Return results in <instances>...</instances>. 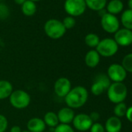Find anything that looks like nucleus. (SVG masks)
I'll use <instances>...</instances> for the list:
<instances>
[{
	"instance_id": "obj_1",
	"label": "nucleus",
	"mask_w": 132,
	"mask_h": 132,
	"mask_svg": "<svg viewBox=\"0 0 132 132\" xmlns=\"http://www.w3.org/2000/svg\"><path fill=\"white\" fill-rule=\"evenodd\" d=\"M88 98L89 92L87 89L82 86H77L72 88L64 99L68 107L75 110L82 107L86 103Z\"/></svg>"
},
{
	"instance_id": "obj_2",
	"label": "nucleus",
	"mask_w": 132,
	"mask_h": 132,
	"mask_svg": "<svg viewBox=\"0 0 132 132\" xmlns=\"http://www.w3.org/2000/svg\"><path fill=\"white\" fill-rule=\"evenodd\" d=\"M109 100L115 104L123 103L127 96V88L123 82H113L106 90Z\"/></svg>"
},
{
	"instance_id": "obj_3",
	"label": "nucleus",
	"mask_w": 132,
	"mask_h": 132,
	"mask_svg": "<svg viewBox=\"0 0 132 132\" xmlns=\"http://www.w3.org/2000/svg\"><path fill=\"white\" fill-rule=\"evenodd\" d=\"M44 30L46 35L53 40L61 38L66 32V29L64 28L62 21L56 19L48 20L44 23Z\"/></svg>"
},
{
	"instance_id": "obj_4",
	"label": "nucleus",
	"mask_w": 132,
	"mask_h": 132,
	"mask_svg": "<svg viewBox=\"0 0 132 132\" xmlns=\"http://www.w3.org/2000/svg\"><path fill=\"white\" fill-rule=\"evenodd\" d=\"M11 106L17 110H23L27 108L31 101L30 94L22 89L13 90L9 97Z\"/></svg>"
},
{
	"instance_id": "obj_5",
	"label": "nucleus",
	"mask_w": 132,
	"mask_h": 132,
	"mask_svg": "<svg viewBox=\"0 0 132 132\" xmlns=\"http://www.w3.org/2000/svg\"><path fill=\"white\" fill-rule=\"evenodd\" d=\"M119 46L113 38H104L100 40L99 44L96 47V51L100 56L110 57L113 56L118 51Z\"/></svg>"
},
{
	"instance_id": "obj_6",
	"label": "nucleus",
	"mask_w": 132,
	"mask_h": 132,
	"mask_svg": "<svg viewBox=\"0 0 132 132\" xmlns=\"http://www.w3.org/2000/svg\"><path fill=\"white\" fill-rule=\"evenodd\" d=\"M64 9L70 16H79L85 13L86 5L85 0H65Z\"/></svg>"
},
{
	"instance_id": "obj_7",
	"label": "nucleus",
	"mask_w": 132,
	"mask_h": 132,
	"mask_svg": "<svg viewBox=\"0 0 132 132\" xmlns=\"http://www.w3.org/2000/svg\"><path fill=\"white\" fill-rule=\"evenodd\" d=\"M111 84V81L106 74L97 75L91 86V93L94 96H100L103 93L109 88Z\"/></svg>"
},
{
	"instance_id": "obj_8",
	"label": "nucleus",
	"mask_w": 132,
	"mask_h": 132,
	"mask_svg": "<svg viewBox=\"0 0 132 132\" xmlns=\"http://www.w3.org/2000/svg\"><path fill=\"white\" fill-rule=\"evenodd\" d=\"M100 24L103 30L108 34H115L120 29V22L117 17L108 13L101 16Z\"/></svg>"
},
{
	"instance_id": "obj_9",
	"label": "nucleus",
	"mask_w": 132,
	"mask_h": 132,
	"mask_svg": "<svg viewBox=\"0 0 132 132\" xmlns=\"http://www.w3.org/2000/svg\"><path fill=\"white\" fill-rule=\"evenodd\" d=\"M127 72L123 66L117 63H113L109 66L106 73L110 80L113 82H123L127 77Z\"/></svg>"
},
{
	"instance_id": "obj_10",
	"label": "nucleus",
	"mask_w": 132,
	"mask_h": 132,
	"mask_svg": "<svg viewBox=\"0 0 132 132\" xmlns=\"http://www.w3.org/2000/svg\"><path fill=\"white\" fill-rule=\"evenodd\" d=\"M93 122L89 114L79 113L76 114L72 120V127L79 131H86L90 129Z\"/></svg>"
},
{
	"instance_id": "obj_11",
	"label": "nucleus",
	"mask_w": 132,
	"mask_h": 132,
	"mask_svg": "<svg viewBox=\"0 0 132 132\" xmlns=\"http://www.w3.org/2000/svg\"><path fill=\"white\" fill-rule=\"evenodd\" d=\"M72 88L71 81L65 77H61L57 79L54 84V93L61 98H64Z\"/></svg>"
},
{
	"instance_id": "obj_12",
	"label": "nucleus",
	"mask_w": 132,
	"mask_h": 132,
	"mask_svg": "<svg viewBox=\"0 0 132 132\" xmlns=\"http://www.w3.org/2000/svg\"><path fill=\"white\" fill-rule=\"evenodd\" d=\"M113 40L118 46L127 47L132 44V30L122 28L119 29L114 34Z\"/></svg>"
},
{
	"instance_id": "obj_13",
	"label": "nucleus",
	"mask_w": 132,
	"mask_h": 132,
	"mask_svg": "<svg viewBox=\"0 0 132 132\" xmlns=\"http://www.w3.org/2000/svg\"><path fill=\"white\" fill-rule=\"evenodd\" d=\"M57 115L59 123L63 124H70L71 123H72V120L76 116L74 110L68 106L61 108L57 113Z\"/></svg>"
},
{
	"instance_id": "obj_14",
	"label": "nucleus",
	"mask_w": 132,
	"mask_h": 132,
	"mask_svg": "<svg viewBox=\"0 0 132 132\" xmlns=\"http://www.w3.org/2000/svg\"><path fill=\"white\" fill-rule=\"evenodd\" d=\"M27 130L30 132H44L46 129V124L43 119L40 117H33L27 121Z\"/></svg>"
},
{
	"instance_id": "obj_15",
	"label": "nucleus",
	"mask_w": 132,
	"mask_h": 132,
	"mask_svg": "<svg viewBox=\"0 0 132 132\" xmlns=\"http://www.w3.org/2000/svg\"><path fill=\"white\" fill-rule=\"evenodd\" d=\"M104 128L106 132H120L122 129V121L115 116L110 117L106 120Z\"/></svg>"
},
{
	"instance_id": "obj_16",
	"label": "nucleus",
	"mask_w": 132,
	"mask_h": 132,
	"mask_svg": "<svg viewBox=\"0 0 132 132\" xmlns=\"http://www.w3.org/2000/svg\"><path fill=\"white\" fill-rule=\"evenodd\" d=\"M100 55L96 50L89 51L85 55V63L89 68H95L100 64Z\"/></svg>"
},
{
	"instance_id": "obj_17",
	"label": "nucleus",
	"mask_w": 132,
	"mask_h": 132,
	"mask_svg": "<svg viewBox=\"0 0 132 132\" xmlns=\"http://www.w3.org/2000/svg\"><path fill=\"white\" fill-rule=\"evenodd\" d=\"M13 91L12 83L8 80H0V100H6L10 97Z\"/></svg>"
},
{
	"instance_id": "obj_18",
	"label": "nucleus",
	"mask_w": 132,
	"mask_h": 132,
	"mask_svg": "<svg viewBox=\"0 0 132 132\" xmlns=\"http://www.w3.org/2000/svg\"><path fill=\"white\" fill-rule=\"evenodd\" d=\"M106 6V13L116 16L122 12L123 9V3L121 0H110Z\"/></svg>"
},
{
	"instance_id": "obj_19",
	"label": "nucleus",
	"mask_w": 132,
	"mask_h": 132,
	"mask_svg": "<svg viewBox=\"0 0 132 132\" xmlns=\"http://www.w3.org/2000/svg\"><path fill=\"white\" fill-rule=\"evenodd\" d=\"M46 126H48L49 127H56L59 124V120L57 118V115L54 111H48L47 112L43 118Z\"/></svg>"
},
{
	"instance_id": "obj_20",
	"label": "nucleus",
	"mask_w": 132,
	"mask_h": 132,
	"mask_svg": "<svg viewBox=\"0 0 132 132\" xmlns=\"http://www.w3.org/2000/svg\"><path fill=\"white\" fill-rule=\"evenodd\" d=\"M85 3L89 9L93 11H101L106 7L107 0H85Z\"/></svg>"
},
{
	"instance_id": "obj_21",
	"label": "nucleus",
	"mask_w": 132,
	"mask_h": 132,
	"mask_svg": "<svg viewBox=\"0 0 132 132\" xmlns=\"http://www.w3.org/2000/svg\"><path fill=\"white\" fill-rule=\"evenodd\" d=\"M22 12L23 15L27 16H32L35 14L37 11V5L34 2L30 0H26L25 3L21 6Z\"/></svg>"
},
{
	"instance_id": "obj_22",
	"label": "nucleus",
	"mask_w": 132,
	"mask_h": 132,
	"mask_svg": "<svg viewBox=\"0 0 132 132\" xmlns=\"http://www.w3.org/2000/svg\"><path fill=\"white\" fill-rule=\"evenodd\" d=\"M120 21L123 28L132 30V10H124L120 16Z\"/></svg>"
},
{
	"instance_id": "obj_23",
	"label": "nucleus",
	"mask_w": 132,
	"mask_h": 132,
	"mask_svg": "<svg viewBox=\"0 0 132 132\" xmlns=\"http://www.w3.org/2000/svg\"><path fill=\"white\" fill-rule=\"evenodd\" d=\"M100 41V39L99 36L93 33L88 34L85 37V44L91 48L96 47L97 45L99 44Z\"/></svg>"
},
{
	"instance_id": "obj_24",
	"label": "nucleus",
	"mask_w": 132,
	"mask_h": 132,
	"mask_svg": "<svg viewBox=\"0 0 132 132\" xmlns=\"http://www.w3.org/2000/svg\"><path fill=\"white\" fill-rule=\"evenodd\" d=\"M127 110V106L123 102L117 103V104H116V106L113 108L114 116L118 117V118L123 117H124L126 115Z\"/></svg>"
},
{
	"instance_id": "obj_25",
	"label": "nucleus",
	"mask_w": 132,
	"mask_h": 132,
	"mask_svg": "<svg viewBox=\"0 0 132 132\" xmlns=\"http://www.w3.org/2000/svg\"><path fill=\"white\" fill-rule=\"evenodd\" d=\"M121 65L127 72L132 73V53L127 54L123 57Z\"/></svg>"
},
{
	"instance_id": "obj_26",
	"label": "nucleus",
	"mask_w": 132,
	"mask_h": 132,
	"mask_svg": "<svg viewBox=\"0 0 132 132\" xmlns=\"http://www.w3.org/2000/svg\"><path fill=\"white\" fill-rule=\"evenodd\" d=\"M54 132H75V129L70 124L59 123L56 127H54Z\"/></svg>"
},
{
	"instance_id": "obj_27",
	"label": "nucleus",
	"mask_w": 132,
	"mask_h": 132,
	"mask_svg": "<svg viewBox=\"0 0 132 132\" xmlns=\"http://www.w3.org/2000/svg\"><path fill=\"white\" fill-rule=\"evenodd\" d=\"M62 23L64 27V28L66 29V30H69V29H72L75 26H76V19L72 16H66L63 21H62Z\"/></svg>"
},
{
	"instance_id": "obj_28",
	"label": "nucleus",
	"mask_w": 132,
	"mask_h": 132,
	"mask_svg": "<svg viewBox=\"0 0 132 132\" xmlns=\"http://www.w3.org/2000/svg\"><path fill=\"white\" fill-rule=\"evenodd\" d=\"M8 120L6 116L0 114V132H5L8 128Z\"/></svg>"
},
{
	"instance_id": "obj_29",
	"label": "nucleus",
	"mask_w": 132,
	"mask_h": 132,
	"mask_svg": "<svg viewBox=\"0 0 132 132\" xmlns=\"http://www.w3.org/2000/svg\"><path fill=\"white\" fill-rule=\"evenodd\" d=\"M9 16H10L9 8L4 4H0V20L6 19Z\"/></svg>"
},
{
	"instance_id": "obj_30",
	"label": "nucleus",
	"mask_w": 132,
	"mask_h": 132,
	"mask_svg": "<svg viewBox=\"0 0 132 132\" xmlns=\"http://www.w3.org/2000/svg\"><path fill=\"white\" fill-rule=\"evenodd\" d=\"M89 130H90V132H106L104 126L102 123H98V122L93 123V125L91 126Z\"/></svg>"
},
{
	"instance_id": "obj_31",
	"label": "nucleus",
	"mask_w": 132,
	"mask_h": 132,
	"mask_svg": "<svg viewBox=\"0 0 132 132\" xmlns=\"http://www.w3.org/2000/svg\"><path fill=\"white\" fill-rule=\"evenodd\" d=\"M89 117H90V118H91V120H93V123H96V122H97V120L100 119V113H98V112H96V111H93V112H92L90 114H89Z\"/></svg>"
},
{
	"instance_id": "obj_32",
	"label": "nucleus",
	"mask_w": 132,
	"mask_h": 132,
	"mask_svg": "<svg viewBox=\"0 0 132 132\" xmlns=\"http://www.w3.org/2000/svg\"><path fill=\"white\" fill-rule=\"evenodd\" d=\"M125 117H127V119L130 123H132V106H130V107H127V110Z\"/></svg>"
},
{
	"instance_id": "obj_33",
	"label": "nucleus",
	"mask_w": 132,
	"mask_h": 132,
	"mask_svg": "<svg viewBox=\"0 0 132 132\" xmlns=\"http://www.w3.org/2000/svg\"><path fill=\"white\" fill-rule=\"evenodd\" d=\"M23 130H21V127L17 126V125H15V126H13L10 129V132H22Z\"/></svg>"
},
{
	"instance_id": "obj_34",
	"label": "nucleus",
	"mask_w": 132,
	"mask_h": 132,
	"mask_svg": "<svg viewBox=\"0 0 132 132\" xmlns=\"http://www.w3.org/2000/svg\"><path fill=\"white\" fill-rule=\"evenodd\" d=\"M25 1H26V0H14V2L16 3V4L20 5V6H22L25 3Z\"/></svg>"
},
{
	"instance_id": "obj_35",
	"label": "nucleus",
	"mask_w": 132,
	"mask_h": 132,
	"mask_svg": "<svg viewBox=\"0 0 132 132\" xmlns=\"http://www.w3.org/2000/svg\"><path fill=\"white\" fill-rule=\"evenodd\" d=\"M127 6H128V10H132V0H128L127 1Z\"/></svg>"
},
{
	"instance_id": "obj_36",
	"label": "nucleus",
	"mask_w": 132,
	"mask_h": 132,
	"mask_svg": "<svg viewBox=\"0 0 132 132\" xmlns=\"http://www.w3.org/2000/svg\"><path fill=\"white\" fill-rule=\"evenodd\" d=\"M30 1H32V2H34V3H36V2H39V1H40V0H30Z\"/></svg>"
},
{
	"instance_id": "obj_37",
	"label": "nucleus",
	"mask_w": 132,
	"mask_h": 132,
	"mask_svg": "<svg viewBox=\"0 0 132 132\" xmlns=\"http://www.w3.org/2000/svg\"><path fill=\"white\" fill-rule=\"evenodd\" d=\"M22 132H30V131H29V130H23Z\"/></svg>"
},
{
	"instance_id": "obj_38",
	"label": "nucleus",
	"mask_w": 132,
	"mask_h": 132,
	"mask_svg": "<svg viewBox=\"0 0 132 132\" xmlns=\"http://www.w3.org/2000/svg\"><path fill=\"white\" fill-rule=\"evenodd\" d=\"M44 132H51V131H50V130H48V131H44Z\"/></svg>"
},
{
	"instance_id": "obj_39",
	"label": "nucleus",
	"mask_w": 132,
	"mask_h": 132,
	"mask_svg": "<svg viewBox=\"0 0 132 132\" xmlns=\"http://www.w3.org/2000/svg\"><path fill=\"white\" fill-rule=\"evenodd\" d=\"M131 45H132V44H131Z\"/></svg>"
}]
</instances>
